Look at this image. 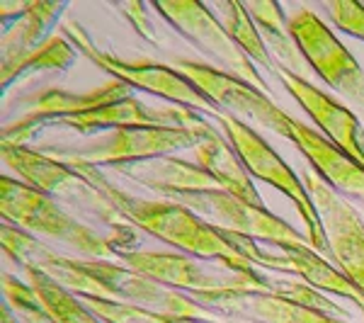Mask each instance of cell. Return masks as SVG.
I'll list each match as a JSON object with an SVG mask.
<instances>
[{"mask_svg": "<svg viewBox=\"0 0 364 323\" xmlns=\"http://www.w3.org/2000/svg\"><path fill=\"white\" fill-rule=\"evenodd\" d=\"M80 175L97 187L109 204L119 211L122 219L141 233H149L163 243L178 248L180 253L204 258V260L224 263L228 268L236 270H252V265L240 255L236 245H231L224 233L204 224L202 219L185 204L175 202V199H144L134 197L117 187L100 173V168H73Z\"/></svg>", "mask_w": 364, "mask_h": 323, "instance_id": "obj_1", "label": "cell"}, {"mask_svg": "<svg viewBox=\"0 0 364 323\" xmlns=\"http://www.w3.org/2000/svg\"><path fill=\"white\" fill-rule=\"evenodd\" d=\"M0 214L5 224H13L32 236L63 243L92 260H109V255L129 253L139 243V228L132 226L105 238L83 221L70 216L66 209L58 207L54 197L8 175L0 178Z\"/></svg>", "mask_w": 364, "mask_h": 323, "instance_id": "obj_2", "label": "cell"}, {"mask_svg": "<svg viewBox=\"0 0 364 323\" xmlns=\"http://www.w3.org/2000/svg\"><path fill=\"white\" fill-rule=\"evenodd\" d=\"M211 134H216V129L202 134L185 127H119L107 129L105 137L83 146H44L42 154L70 168H119L149 158L170 156L182 149H197Z\"/></svg>", "mask_w": 364, "mask_h": 323, "instance_id": "obj_3", "label": "cell"}, {"mask_svg": "<svg viewBox=\"0 0 364 323\" xmlns=\"http://www.w3.org/2000/svg\"><path fill=\"white\" fill-rule=\"evenodd\" d=\"M216 120H219L221 129H224V134L228 137V144L236 149L238 158L243 161V166L248 168V173L252 178L272 185L274 190H279L282 195H287L296 204L299 214H301L304 224H306V238H309L311 248L321 250V253H328V240H326V231H323V224H321V216L314 207V199H311L306 185L299 180V175L282 161L277 156V151H274L252 127L243 125L240 120L226 112L221 117H216Z\"/></svg>", "mask_w": 364, "mask_h": 323, "instance_id": "obj_4", "label": "cell"}, {"mask_svg": "<svg viewBox=\"0 0 364 323\" xmlns=\"http://www.w3.org/2000/svg\"><path fill=\"white\" fill-rule=\"evenodd\" d=\"M122 265L158 282L170 290H187L192 295H219V292H262L265 275L252 270H236L221 263L219 268L199 265L187 253H154L129 250L122 253Z\"/></svg>", "mask_w": 364, "mask_h": 323, "instance_id": "obj_5", "label": "cell"}, {"mask_svg": "<svg viewBox=\"0 0 364 323\" xmlns=\"http://www.w3.org/2000/svg\"><path fill=\"white\" fill-rule=\"evenodd\" d=\"M63 32H66L68 42L73 44L80 54H85L92 63H97L100 68L112 73L117 80L127 83L129 88L154 92L158 97H166L170 102L180 105V107L195 110V112H207L211 117L224 115V110H221L219 105H214L204 92H199L197 88L187 78H182L173 66H161V63H149V61L132 63V61H127V58L107 54V51L97 49V46L90 42V37H87L75 22H66Z\"/></svg>", "mask_w": 364, "mask_h": 323, "instance_id": "obj_6", "label": "cell"}, {"mask_svg": "<svg viewBox=\"0 0 364 323\" xmlns=\"http://www.w3.org/2000/svg\"><path fill=\"white\" fill-rule=\"evenodd\" d=\"M151 8L161 17H166L192 46H197L204 56H209L216 63L214 68L224 70V73L272 97V90L262 80L260 70L243 54V49H238V44L228 37V32L214 17L209 5L195 3V0H168V3H154Z\"/></svg>", "mask_w": 364, "mask_h": 323, "instance_id": "obj_7", "label": "cell"}, {"mask_svg": "<svg viewBox=\"0 0 364 323\" xmlns=\"http://www.w3.org/2000/svg\"><path fill=\"white\" fill-rule=\"evenodd\" d=\"M168 199L185 204L192 209L204 224L221 233H236L252 240H267L274 248H287V245H311L304 233H299L294 226L269 214L267 207H252L243 199L228 195L224 190L211 192H182V195H170Z\"/></svg>", "mask_w": 364, "mask_h": 323, "instance_id": "obj_8", "label": "cell"}, {"mask_svg": "<svg viewBox=\"0 0 364 323\" xmlns=\"http://www.w3.org/2000/svg\"><path fill=\"white\" fill-rule=\"evenodd\" d=\"M3 163L20 175L22 183L34 187V190L49 197L70 199L73 204L92 209L109 226H114V231L132 228V224H127L119 211L109 204V199L66 163L42 154V151L27 149V146H3Z\"/></svg>", "mask_w": 364, "mask_h": 323, "instance_id": "obj_9", "label": "cell"}, {"mask_svg": "<svg viewBox=\"0 0 364 323\" xmlns=\"http://www.w3.org/2000/svg\"><path fill=\"white\" fill-rule=\"evenodd\" d=\"M287 27L311 70L364 112V70L326 22L309 8H299L289 15Z\"/></svg>", "mask_w": 364, "mask_h": 323, "instance_id": "obj_10", "label": "cell"}, {"mask_svg": "<svg viewBox=\"0 0 364 323\" xmlns=\"http://www.w3.org/2000/svg\"><path fill=\"white\" fill-rule=\"evenodd\" d=\"M304 185L321 216L333 263L364 297V221L360 211L321 180L316 170L304 175Z\"/></svg>", "mask_w": 364, "mask_h": 323, "instance_id": "obj_11", "label": "cell"}, {"mask_svg": "<svg viewBox=\"0 0 364 323\" xmlns=\"http://www.w3.org/2000/svg\"><path fill=\"white\" fill-rule=\"evenodd\" d=\"M87 272L107 290L112 302L134 304V307L156 311V314L170 316L180 321H202V323H224L216 314H211L209 307L199 304L197 299H190L180 292L163 287L158 282L134 272L127 265H117L112 260H92L85 258Z\"/></svg>", "mask_w": 364, "mask_h": 323, "instance_id": "obj_12", "label": "cell"}, {"mask_svg": "<svg viewBox=\"0 0 364 323\" xmlns=\"http://www.w3.org/2000/svg\"><path fill=\"white\" fill-rule=\"evenodd\" d=\"M132 88L122 80H107L105 85L95 88L90 92H68L61 88H44L22 100V112L15 125L3 129V146H25L27 139H32L46 125H56L66 117H78L92 110H100L105 105L119 102L124 97H132Z\"/></svg>", "mask_w": 364, "mask_h": 323, "instance_id": "obj_13", "label": "cell"}, {"mask_svg": "<svg viewBox=\"0 0 364 323\" xmlns=\"http://www.w3.org/2000/svg\"><path fill=\"white\" fill-rule=\"evenodd\" d=\"M168 66H173L182 78L190 80L199 92H204L211 102L219 105L226 115H233L236 120H240L248 127L260 125L265 129H272L274 134L282 137V132H284V120L289 115L282 112L265 92L255 90L252 85L233 78V75L224 73V70L209 66V63L173 58Z\"/></svg>", "mask_w": 364, "mask_h": 323, "instance_id": "obj_14", "label": "cell"}, {"mask_svg": "<svg viewBox=\"0 0 364 323\" xmlns=\"http://www.w3.org/2000/svg\"><path fill=\"white\" fill-rule=\"evenodd\" d=\"M224 236L231 240V245H236L240 250V255H243L252 268L299 275V277L314 287V290L333 292V295H340V297L350 299V302H355L357 307H364L362 292L357 290L338 268H333L331 263L323 260L311 245H287V248L265 250L252 238L236 236V233H224Z\"/></svg>", "mask_w": 364, "mask_h": 323, "instance_id": "obj_15", "label": "cell"}, {"mask_svg": "<svg viewBox=\"0 0 364 323\" xmlns=\"http://www.w3.org/2000/svg\"><path fill=\"white\" fill-rule=\"evenodd\" d=\"M0 240H3V250L8 253L10 260H15L17 265H22L25 270H37V272L46 275L56 285H61L63 290L73 292L75 297L109 299L107 290L87 272L85 258H68L54 253L37 236L22 231V228H17L13 224H5V221H3Z\"/></svg>", "mask_w": 364, "mask_h": 323, "instance_id": "obj_16", "label": "cell"}, {"mask_svg": "<svg viewBox=\"0 0 364 323\" xmlns=\"http://www.w3.org/2000/svg\"><path fill=\"white\" fill-rule=\"evenodd\" d=\"M277 75L282 78V83L287 85V90L291 92V97L321 127L323 137L331 141L333 146H338L343 154H348L352 161L364 166V134L355 112L345 107V105L336 102L333 97H328L326 92H321L311 80L301 78V75L289 73L284 68H279Z\"/></svg>", "mask_w": 364, "mask_h": 323, "instance_id": "obj_17", "label": "cell"}, {"mask_svg": "<svg viewBox=\"0 0 364 323\" xmlns=\"http://www.w3.org/2000/svg\"><path fill=\"white\" fill-rule=\"evenodd\" d=\"M282 137L306 156L311 168L318 173L321 180H326L336 192H343V197H360L364 202V166L352 161L348 154L333 146L326 137L314 132L311 127L296 122L294 117L284 120Z\"/></svg>", "mask_w": 364, "mask_h": 323, "instance_id": "obj_18", "label": "cell"}, {"mask_svg": "<svg viewBox=\"0 0 364 323\" xmlns=\"http://www.w3.org/2000/svg\"><path fill=\"white\" fill-rule=\"evenodd\" d=\"M195 299L204 307L243 323H343L340 319L274 297L269 292H219V295H195Z\"/></svg>", "mask_w": 364, "mask_h": 323, "instance_id": "obj_19", "label": "cell"}, {"mask_svg": "<svg viewBox=\"0 0 364 323\" xmlns=\"http://www.w3.org/2000/svg\"><path fill=\"white\" fill-rule=\"evenodd\" d=\"M119 175H127L134 183L156 190L161 195H182V192H211L221 190V185L197 163H187L182 158L161 156L149 161L129 163L114 168Z\"/></svg>", "mask_w": 364, "mask_h": 323, "instance_id": "obj_20", "label": "cell"}, {"mask_svg": "<svg viewBox=\"0 0 364 323\" xmlns=\"http://www.w3.org/2000/svg\"><path fill=\"white\" fill-rule=\"evenodd\" d=\"M195 158L197 166L207 170L224 192L243 199V202L252 204V207H265L257 187L252 185V175L248 173V168L238 158L236 149L231 144H226L219 132L211 134V137H207L197 146Z\"/></svg>", "mask_w": 364, "mask_h": 323, "instance_id": "obj_21", "label": "cell"}, {"mask_svg": "<svg viewBox=\"0 0 364 323\" xmlns=\"http://www.w3.org/2000/svg\"><path fill=\"white\" fill-rule=\"evenodd\" d=\"M66 10L63 3H29V10L22 17H17L10 27H3L0 39V68L13 66L29 51H34L39 44H44L49 27L56 25L58 15Z\"/></svg>", "mask_w": 364, "mask_h": 323, "instance_id": "obj_22", "label": "cell"}, {"mask_svg": "<svg viewBox=\"0 0 364 323\" xmlns=\"http://www.w3.org/2000/svg\"><path fill=\"white\" fill-rule=\"evenodd\" d=\"M243 5H245V10L250 13L252 22L257 25V29H260L267 51L272 54V58H277V66L309 80L306 70H304L306 58L301 56L296 42L291 39L289 27H287V20H284V13H282L279 5L269 3V0H262V3L257 0V3H243ZM306 66H309V63H306Z\"/></svg>", "mask_w": 364, "mask_h": 323, "instance_id": "obj_23", "label": "cell"}, {"mask_svg": "<svg viewBox=\"0 0 364 323\" xmlns=\"http://www.w3.org/2000/svg\"><path fill=\"white\" fill-rule=\"evenodd\" d=\"M209 10L214 13L216 20L221 22V27L228 32V37L238 44V49H243V54L248 56L250 61L260 63L265 70L279 73V66L272 61V54H269L265 46V39H262L260 29L252 22V17L248 10H245L243 3L224 0V3H214Z\"/></svg>", "mask_w": 364, "mask_h": 323, "instance_id": "obj_24", "label": "cell"}, {"mask_svg": "<svg viewBox=\"0 0 364 323\" xmlns=\"http://www.w3.org/2000/svg\"><path fill=\"white\" fill-rule=\"evenodd\" d=\"M25 272L27 285L32 287L37 302L42 304L46 316L54 323H102L73 292L63 290L61 285H56L54 280H49L37 270H25Z\"/></svg>", "mask_w": 364, "mask_h": 323, "instance_id": "obj_25", "label": "cell"}, {"mask_svg": "<svg viewBox=\"0 0 364 323\" xmlns=\"http://www.w3.org/2000/svg\"><path fill=\"white\" fill-rule=\"evenodd\" d=\"M75 46L63 39L61 34H51L44 44H39L34 51H29L27 56H22L20 61H15L13 66L8 68H0V85L3 90L8 88L13 80L17 78L20 73L25 70H32V68H54V70H63L68 66H73L75 61Z\"/></svg>", "mask_w": 364, "mask_h": 323, "instance_id": "obj_26", "label": "cell"}, {"mask_svg": "<svg viewBox=\"0 0 364 323\" xmlns=\"http://www.w3.org/2000/svg\"><path fill=\"white\" fill-rule=\"evenodd\" d=\"M262 292H269V295L282 297V299H289V302L301 304V307L314 309V311H321V314H328V316H333V319L345 316V311L340 309L336 302L323 297L318 290H314V287L301 280H284V277L265 275V290Z\"/></svg>", "mask_w": 364, "mask_h": 323, "instance_id": "obj_27", "label": "cell"}, {"mask_svg": "<svg viewBox=\"0 0 364 323\" xmlns=\"http://www.w3.org/2000/svg\"><path fill=\"white\" fill-rule=\"evenodd\" d=\"M83 304L102 323H202V321H180L156 311L134 307V304L112 302V299H83Z\"/></svg>", "mask_w": 364, "mask_h": 323, "instance_id": "obj_28", "label": "cell"}, {"mask_svg": "<svg viewBox=\"0 0 364 323\" xmlns=\"http://www.w3.org/2000/svg\"><path fill=\"white\" fill-rule=\"evenodd\" d=\"M3 302L15 311L20 323H54L46 316L42 304L37 302L32 287L27 282H20L10 272H3Z\"/></svg>", "mask_w": 364, "mask_h": 323, "instance_id": "obj_29", "label": "cell"}, {"mask_svg": "<svg viewBox=\"0 0 364 323\" xmlns=\"http://www.w3.org/2000/svg\"><path fill=\"white\" fill-rule=\"evenodd\" d=\"M326 13L331 15L333 25L340 32L352 34V37L364 42V3H355V0H328L323 3Z\"/></svg>", "mask_w": 364, "mask_h": 323, "instance_id": "obj_30", "label": "cell"}, {"mask_svg": "<svg viewBox=\"0 0 364 323\" xmlns=\"http://www.w3.org/2000/svg\"><path fill=\"white\" fill-rule=\"evenodd\" d=\"M122 10H124V13H127L129 17H132L129 22H132V25L139 29L141 37H146L151 44H156V42H158V39H156V32L151 29V25L146 22V17H144V13H146L144 5H141V3H127V5H122Z\"/></svg>", "mask_w": 364, "mask_h": 323, "instance_id": "obj_31", "label": "cell"}, {"mask_svg": "<svg viewBox=\"0 0 364 323\" xmlns=\"http://www.w3.org/2000/svg\"><path fill=\"white\" fill-rule=\"evenodd\" d=\"M29 10V3H3L0 5V20H3V27H8V22L13 25L17 17H22Z\"/></svg>", "mask_w": 364, "mask_h": 323, "instance_id": "obj_32", "label": "cell"}, {"mask_svg": "<svg viewBox=\"0 0 364 323\" xmlns=\"http://www.w3.org/2000/svg\"><path fill=\"white\" fill-rule=\"evenodd\" d=\"M0 323H20V319L15 316V311L3 302V309H0Z\"/></svg>", "mask_w": 364, "mask_h": 323, "instance_id": "obj_33", "label": "cell"}, {"mask_svg": "<svg viewBox=\"0 0 364 323\" xmlns=\"http://www.w3.org/2000/svg\"><path fill=\"white\" fill-rule=\"evenodd\" d=\"M362 314H364V307H362Z\"/></svg>", "mask_w": 364, "mask_h": 323, "instance_id": "obj_34", "label": "cell"}]
</instances>
